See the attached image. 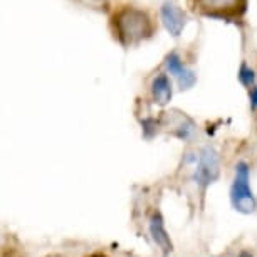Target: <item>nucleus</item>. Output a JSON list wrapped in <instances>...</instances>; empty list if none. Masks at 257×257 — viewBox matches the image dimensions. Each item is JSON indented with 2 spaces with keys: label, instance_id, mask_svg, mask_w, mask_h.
<instances>
[{
  "label": "nucleus",
  "instance_id": "obj_1",
  "mask_svg": "<svg viewBox=\"0 0 257 257\" xmlns=\"http://www.w3.org/2000/svg\"><path fill=\"white\" fill-rule=\"evenodd\" d=\"M160 27L158 16L150 9L135 4L116 6L109 17V29L114 41L124 49L137 47L157 36Z\"/></svg>",
  "mask_w": 257,
  "mask_h": 257
},
{
  "label": "nucleus",
  "instance_id": "obj_2",
  "mask_svg": "<svg viewBox=\"0 0 257 257\" xmlns=\"http://www.w3.org/2000/svg\"><path fill=\"white\" fill-rule=\"evenodd\" d=\"M188 11L198 17L222 22H240L247 14V0H187Z\"/></svg>",
  "mask_w": 257,
  "mask_h": 257
},
{
  "label": "nucleus",
  "instance_id": "obj_3",
  "mask_svg": "<svg viewBox=\"0 0 257 257\" xmlns=\"http://www.w3.org/2000/svg\"><path fill=\"white\" fill-rule=\"evenodd\" d=\"M160 67L175 81L177 89L180 91V93L190 91L198 81L197 69H195V66H193V59H190V57L185 54V51H182L180 47L170 49L167 54L163 56Z\"/></svg>",
  "mask_w": 257,
  "mask_h": 257
},
{
  "label": "nucleus",
  "instance_id": "obj_4",
  "mask_svg": "<svg viewBox=\"0 0 257 257\" xmlns=\"http://www.w3.org/2000/svg\"><path fill=\"white\" fill-rule=\"evenodd\" d=\"M230 203L240 213H254L257 210V198L250 187V165L240 160L234 167V180L230 185Z\"/></svg>",
  "mask_w": 257,
  "mask_h": 257
},
{
  "label": "nucleus",
  "instance_id": "obj_5",
  "mask_svg": "<svg viewBox=\"0 0 257 257\" xmlns=\"http://www.w3.org/2000/svg\"><path fill=\"white\" fill-rule=\"evenodd\" d=\"M220 177V155L215 147L205 145L198 150V160L193 165L192 180L200 188V192H205L213 182H217Z\"/></svg>",
  "mask_w": 257,
  "mask_h": 257
},
{
  "label": "nucleus",
  "instance_id": "obj_6",
  "mask_svg": "<svg viewBox=\"0 0 257 257\" xmlns=\"http://www.w3.org/2000/svg\"><path fill=\"white\" fill-rule=\"evenodd\" d=\"M157 16L165 31L172 39H180L187 24L190 22V16L177 0H162L157 9Z\"/></svg>",
  "mask_w": 257,
  "mask_h": 257
},
{
  "label": "nucleus",
  "instance_id": "obj_7",
  "mask_svg": "<svg viewBox=\"0 0 257 257\" xmlns=\"http://www.w3.org/2000/svg\"><path fill=\"white\" fill-rule=\"evenodd\" d=\"M173 81L167 72H165L162 67H157L152 74L148 76L147 79V94H148V101L153 106H158V108H165V106L170 104V101L173 98Z\"/></svg>",
  "mask_w": 257,
  "mask_h": 257
},
{
  "label": "nucleus",
  "instance_id": "obj_8",
  "mask_svg": "<svg viewBox=\"0 0 257 257\" xmlns=\"http://www.w3.org/2000/svg\"><path fill=\"white\" fill-rule=\"evenodd\" d=\"M162 118V126L163 128H170L172 135L182 142H192L197 135V124L190 116L182 113L178 109L167 111V113L160 114Z\"/></svg>",
  "mask_w": 257,
  "mask_h": 257
},
{
  "label": "nucleus",
  "instance_id": "obj_9",
  "mask_svg": "<svg viewBox=\"0 0 257 257\" xmlns=\"http://www.w3.org/2000/svg\"><path fill=\"white\" fill-rule=\"evenodd\" d=\"M148 229H150V235H152L155 244L160 247V250H162L163 254H170V252H172V240H170L168 232L165 229L163 217L160 215L158 212H155L152 215Z\"/></svg>",
  "mask_w": 257,
  "mask_h": 257
},
{
  "label": "nucleus",
  "instance_id": "obj_10",
  "mask_svg": "<svg viewBox=\"0 0 257 257\" xmlns=\"http://www.w3.org/2000/svg\"><path fill=\"white\" fill-rule=\"evenodd\" d=\"M237 79H239L240 86H244L245 91L254 88L257 84V69L250 64L249 61L242 59L239 64V69H237Z\"/></svg>",
  "mask_w": 257,
  "mask_h": 257
},
{
  "label": "nucleus",
  "instance_id": "obj_11",
  "mask_svg": "<svg viewBox=\"0 0 257 257\" xmlns=\"http://www.w3.org/2000/svg\"><path fill=\"white\" fill-rule=\"evenodd\" d=\"M247 98H249V109L252 114H257V84L254 88L247 89Z\"/></svg>",
  "mask_w": 257,
  "mask_h": 257
},
{
  "label": "nucleus",
  "instance_id": "obj_12",
  "mask_svg": "<svg viewBox=\"0 0 257 257\" xmlns=\"http://www.w3.org/2000/svg\"><path fill=\"white\" fill-rule=\"evenodd\" d=\"M89 257H108V255H104V254H101V252H96V254H91Z\"/></svg>",
  "mask_w": 257,
  "mask_h": 257
},
{
  "label": "nucleus",
  "instance_id": "obj_13",
  "mask_svg": "<svg viewBox=\"0 0 257 257\" xmlns=\"http://www.w3.org/2000/svg\"><path fill=\"white\" fill-rule=\"evenodd\" d=\"M239 257H252L250 254H249V252H240V255Z\"/></svg>",
  "mask_w": 257,
  "mask_h": 257
},
{
  "label": "nucleus",
  "instance_id": "obj_14",
  "mask_svg": "<svg viewBox=\"0 0 257 257\" xmlns=\"http://www.w3.org/2000/svg\"><path fill=\"white\" fill-rule=\"evenodd\" d=\"M96 2H103L104 4V2H108V0H96Z\"/></svg>",
  "mask_w": 257,
  "mask_h": 257
},
{
  "label": "nucleus",
  "instance_id": "obj_15",
  "mask_svg": "<svg viewBox=\"0 0 257 257\" xmlns=\"http://www.w3.org/2000/svg\"><path fill=\"white\" fill-rule=\"evenodd\" d=\"M49 257H62V255H49Z\"/></svg>",
  "mask_w": 257,
  "mask_h": 257
}]
</instances>
